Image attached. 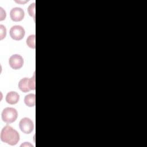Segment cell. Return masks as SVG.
<instances>
[{
    "instance_id": "obj_1",
    "label": "cell",
    "mask_w": 147,
    "mask_h": 147,
    "mask_svg": "<svg viewBox=\"0 0 147 147\" xmlns=\"http://www.w3.org/2000/svg\"><path fill=\"white\" fill-rule=\"evenodd\" d=\"M1 140L10 145H16L20 140V134L17 130L9 125L3 127L1 132Z\"/></svg>"
},
{
    "instance_id": "obj_2",
    "label": "cell",
    "mask_w": 147,
    "mask_h": 147,
    "mask_svg": "<svg viewBox=\"0 0 147 147\" xmlns=\"http://www.w3.org/2000/svg\"><path fill=\"white\" fill-rule=\"evenodd\" d=\"M18 117V113L13 107L5 108L2 112V119L6 123H11L16 121Z\"/></svg>"
},
{
    "instance_id": "obj_3",
    "label": "cell",
    "mask_w": 147,
    "mask_h": 147,
    "mask_svg": "<svg viewBox=\"0 0 147 147\" xmlns=\"http://www.w3.org/2000/svg\"><path fill=\"white\" fill-rule=\"evenodd\" d=\"M19 127L21 130L25 134H30L34 129V125L32 121L27 117L23 118L19 123Z\"/></svg>"
},
{
    "instance_id": "obj_4",
    "label": "cell",
    "mask_w": 147,
    "mask_h": 147,
    "mask_svg": "<svg viewBox=\"0 0 147 147\" xmlns=\"http://www.w3.org/2000/svg\"><path fill=\"white\" fill-rule=\"evenodd\" d=\"M25 34L24 28L20 25L13 26L10 30V36L14 40H22Z\"/></svg>"
},
{
    "instance_id": "obj_5",
    "label": "cell",
    "mask_w": 147,
    "mask_h": 147,
    "mask_svg": "<svg viewBox=\"0 0 147 147\" xmlns=\"http://www.w3.org/2000/svg\"><path fill=\"white\" fill-rule=\"evenodd\" d=\"M9 64L11 68L14 69H19L23 66L24 59L21 55L15 54L10 57L9 59Z\"/></svg>"
},
{
    "instance_id": "obj_6",
    "label": "cell",
    "mask_w": 147,
    "mask_h": 147,
    "mask_svg": "<svg viewBox=\"0 0 147 147\" xmlns=\"http://www.w3.org/2000/svg\"><path fill=\"white\" fill-rule=\"evenodd\" d=\"M25 16V13L21 7H14L10 12V17L11 20L14 22L22 21Z\"/></svg>"
},
{
    "instance_id": "obj_7",
    "label": "cell",
    "mask_w": 147,
    "mask_h": 147,
    "mask_svg": "<svg viewBox=\"0 0 147 147\" xmlns=\"http://www.w3.org/2000/svg\"><path fill=\"white\" fill-rule=\"evenodd\" d=\"M18 88L24 92H28L32 90L30 87V79L28 78H24L21 79L18 83Z\"/></svg>"
},
{
    "instance_id": "obj_8",
    "label": "cell",
    "mask_w": 147,
    "mask_h": 147,
    "mask_svg": "<svg viewBox=\"0 0 147 147\" xmlns=\"http://www.w3.org/2000/svg\"><path fill=\"white\" fill-rule=\"evenodd\" d=\"M20 99L18 94L15 91H10L8 92L6 96V101L10 105L16 104Z\"/></svg>"
},
{
    "instance_id": "obj_9",
    "label": "cell",
    "mask_w": 147,
    "mask_h": 147,
    "mask_svg": "<svg viewBox=\"0 0 147 147\" xmlns=\"http://www.w3.org/2000/svg\"><path fill=\"white\" fill-rule=\"evenodd\" d=\"M24 103L28 107H33L36 104V95L34 94L26 95L24 98Z\"/></svg>"
},
{
    "instance_id": "obj_10",
    "label": "cell",
    "mask_w": 147,
    "mask_h": 147,
    "mask_svg": "<svg viewBox=\"0 0 147 147\" xmlns=\"http://www.w3.org/2000/svg\"><path fill=\"white\" fill-rule=\"evenodd\" d=\"M35 39H36L35 34H31L29 36V37L27 38L26 44L29 48L32 49H35L36 48Z\"/></svg>"
},
{
    "instance_id": "obj_11",
    "label": "cell",
    "mask_w": 147,
    "mask_h": 147,
    "mask_svg": "<svg viewBox=\"0 0 147 147\" xmlns=\"http://www.w3.org/2000/svg\"><path fill=\"white\" fill-rule=\"evenodd\" d=\"M28 11L30 16L35 18V3H33L30 5L28 8Z\"/></svg>"
},
{
    "instance_id": "obj_12",
    "label": "cell",
    "mask_w": 147,
    "mask_h": 147,
    "mask_svg": "<svg viewBox=\"0 0 147 147\" xmlns=\"http://www.w3.org/2000/svg\"><path fill=\"white\" fill-rule=\"evenodd\" d=\"M0 30H1L0 40H2L4 38H5V37L6 36V29L5 26H3V25H0Z\"/></svg>"
},
{
    "instance_id": "obj_13",
    "label": "cell",
    "mask_w": 147,
    "mask_h": 147,
    "mask_svg": "<svg viewBox=\"0 0 147 147\" xmlns=\"http://www.w3.org/2000/svg\"><path fill=\"white\" fill-rule=\"evenodd\" d=\"M30 87L32 90H35V74L33 75V76L30 79Z\"/></svg>"
},
{
    "instance_id": "obj_14",
    "label": "cell",
    "mask_w": 147,
    "mask_h": 147,
    "mask_svg": "<svg viewBox=\"0 0 147 147\" xmlns=\"http://www.w3.org/2000/svg\"><path fill=\"white\" fill-rule=\"evenodd\" d=\"M0 9H1V18H0V20H1V21H2V20H3L4 19H5L6 16V14L5 11H4L2 7H0Z\"/></svg>"
}]
</instances>
